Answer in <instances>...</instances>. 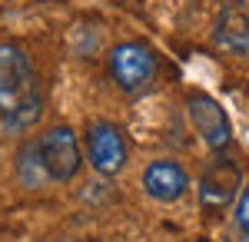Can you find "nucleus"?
I'll list each match as a JSON object with an SVG mask.
<instances>
[{
  "instance_id": "nucleus-11",
  "label": "nucleus",
  "mask_w": 249,
  "mask_h": 242,
  "mask_svg": "<svg viewBox=\"0 0 249 242\" xmlns=\"http://www.w3.org/2000/svg\"><path fill=\"white\" fill-rule=\"evenodd\" d=\"M60 242H67V239H60Z\"/></svg>"
},
{
  "instance_id": "nucleus-6",
  "label": "nucleus",
  "mask_w": 249,
  "mask_h": 242,
  "mask_svg": "<svg viewBox=\"0 0 249 242\" xmlns=\"http://www.w3.org/2000/svg\"><path fill=\"white\" fill-rule=\"evenodd\" d=\"M186 110H190V120H193V130L203 136V143L210 149H226L232 139V123L226 110L219 106V100H213L206 93H190L186 100Z\"/></svg>"
},
{
  "instance_id": "nucleus-9",
  "label": "nucleus",
  "mask_w": 249,
  "mask_h": 242,
  "mask_svg": "<svg viewBox=\"0 0 249 242\" xmlns=\"http://www.w3.org/2000/svg\"><path fill=\"white\" fill-rule=\"evenodd\" d=\"M17 176L23 186L37 189L40 183H47V169H43V159H40V143H23L17 153Z\"/></svg>"
},
{
  "instance_id": "nucleus-10",
  "label": "nucleus",
  "mask_w": 249,
  "mask_h": 242,
  "mask_svg": "<svg viewBox=\"0 0 249 242\" xmlns=\"http://www.w3.org/2000/svg\"><path fill=\"white\" fill-rule=\"evenodd\" d=\"M236 225H239V232L249 239V183L243 186L239 199H236Z\"/></svg>"
},
{
  "instance_id": "nucleus-4",
  "label": "nucleus",
  "mask_w": 249,
  "mask_h": 242,
  "mask_svg": "<svg viewBox=\"0 0 249 242\" xmlns=\"http://www.w3.org/2000/svg\"><path fill=\"white\" fill-rule=\"evenodd\" d=\"M37 143H40V159H43V169H47L50 183H70L80 173L83 156H80L77 133L70 126H50Z\"/></svg>"
},
{
  "instance_id": "nucleus-2",
  "label": "nucleus",
  "mask_w": 249,
  "mask_h": 242,
  "mask_svg": "<svg viewBox=\"0 0 249 242\" xmlns=\"http://www.w3.org/2000/svg\"><path fill=\"white\" fill-rule=\"evenodd\" d=\"M110 76L123 93H143L150 83L156 80V53L140 43V40H126V43H116L110 56Z\"/></svg>"
},
{
  "instance_id": "nucleus-8",
  "label": "nucleus",
  "mask_w": 249,
  "mask_h": 242,
  "mask_svg": "<svg viewBox=\"0 0 249 242\" xmlns=\"http://www.w3.org/2000/svg\"><path fill=\"white\" fill-rule=\"evenodd\" d=\"M213 43L230 56H249V14L239 7H226L216 30H213Z\"/></svg>"
},
{
  "instance_id": "nucleus-7",
  "label": "nucleus",
  "mask_w": 249,
  "mask_h": 242,
  "mask_svg": "<svg viewBox=\"0 0 249 242\" xmlns=\"http://www.w3.org/2000/svg\"><path fill=\"white\" fill-rule=\"evenodd\" d=\"M143 189L156 203H176V199L186 196L190 176H186V169L179 166V163H173V159H156L143 173Z\"/></svg>"
},
{
  "instance_id": "nucleus-1",
  "label": "nucleus",
  "mask_w": 249,
  "mask_h": 242,
  "mask_svg": "<svg viewBox=\"0 0 249 242\" xmlns=\"http://www.w3.org/2000/svg\"><path fill=\"white\" fill-rule=\"evenodd\" d=\"M43 113L37 70L17 43H0V120L10 130H30Z\"/></svg>"
},
{
  "instance_id": "nucleus-3",
  "label": "nucleus",
  "mask_w": 249,
  "mask_h": 242,
  "mask_svg": "<svg viewBox=\"0 0 249 242\" xmlns=\"http://www.w3.org/2000/svg\"><path fill=\"white\" fill-rule=\"evenodd\" d=\"M243 192V173L230 156H216L210 159V166L203 169L199 179V206L206 216H219L226 212Z\"/></svg>"
},
{
  "instance_id": "nucleus-5",
  "label": "nucleus",
  "mask_w": 249,
  "mask_h": 242,
  "mask_svg": "<svg viewBox=\"0 0 249 242\" xmlns=\"http://www.w3.org/2000/svg\"><path fill=\"white\" fill-rule=\"evenodd\" d=\"M87 153H90V166L100 176H116L126 166V139L107 120L90 123V130H87Z\"/></svg>"
}]
</instances>
